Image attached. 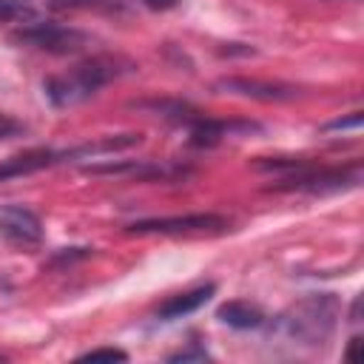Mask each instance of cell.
Returning <instances> with one entry per match:
<instances>
[{
	"label": "cell",
	"instance_id": "obj_10",
	"mask_svg": "<svg viewBox=\"0 0 364 364\" xmlns=\"http://www.w3.org/2000/svg\"><path fill=\"white\" fill-rule=\"evenodd\" d=\"M216 318L233 330H259L267 321V316L250 301H225L216 310Z\"/></svg>",
	"mask_w": 364,
	"mask_h": 364
},
{
	"label": "cell",
	"instance_id": "obj_14",
	"mask_svg": "<svg viewBox=\"0 0 364 364\" xmlns=\"http://www.w3.org/2000/svg\"><path fill=\"white\" fill-rule=\"evenodd\" d=\"M205 358H210V353H208L205 347H199L196 341H193L188 350H179V353L168 355V361H205Z\"/></svg>",
	"mask_w": 364,
	"mask_h": 364
},
{
	"label": "cell",
	"instance_id": "obj_6",
	"mask_svg": "<svg viewBox=\"0 0 364 364\" xmlns=\"http://www.w3.org/2000/svg\"><path fill=\"white\" fill-rule=\"evenodd\" d=\"M85 173H105V176H134V179H173L182 176L185 168L165 165V162H148V159H125V162H97L85 165Z\"/></svg>",
	"mask_w": 364,
	"mask_h": 364
},
{
	"label": "cell",
	"instance_id": "obj_16",
	"mask_svg": "<svg viewBox=\"0 0 364 364\" xmlns=\"http://www.w3.org/2000/svg\"><path fill=\"white\" fill-rule=\"evenodd\" d=\"M80 358H88V361H97V358H117V361H125L128 355L122 353V350H117V347H97V350H88V353H82Z\"/></svg>",
	"mask_w": 364,
	"mask_h": 364
},
{
	"label": "cell",
	"instance_id": "obj_7",
	"mask_svg": "<svg viewBox=\"0 0 364 364\" xmlns=\"http://www.w3.org/2000/svg\"><path fill=\"white\" fill-rule=\"evenodd\" d=\"M65 159H68V151H51V148H31V151L14 154V156H9V159L0 162V182L37 173V171L51 168V165L65 162Z\"/></svg>",
	"mask_w": 364,
	"mask_h": 364
},
{
	"label": "cell",
	"instance_id": "obj_15",
	"mask_svg": "<svg viewBox=\"0 0 364 364\" xmlns=\"http://www.w3.org/2000/svg\"><path fill=\"white\" fill-rule=\"evenodd\" d=\"M361 125V111H353L350 117H344V119H333V122H327L321 131H355Z\"/></svg>",
	"mask_w": 364,
	"mask_h": 364
},
{
	"label": "cell",
	"instance_id": "obj_8",
	"mask_svg": "<svg viewBox=\"0 0 364 364\" xmlns=\"http://www.w3.org/2000/svg\"><path fill=\"white\" fill-rule=\"evenodd\" d=\"M219 91L225 94H242V97H253V100H264V102H279V100H290L296 97V88L282 85V82H262V80H247V77H228L216 82Z\"/></svg>",
	"mask_w": 364,
	"mask_h": 364
},
{
	"label": "cell",
	"instance_id": "obj_2",
	"mask_svg": "<svg viewBox=\"0 0 364 364\" xmlns=\"http://www.w3.org/2000/svg\"><path fill=\"white\" fill-rule=\"evenodd\" d=\"M338 316H341V304L333 293H310V296L299 299L296 304H290L276 318V327L287 338L307 344V347H316L333 336Z\"/></svg>",
	"mask_w": 364,
	"mask_h": 364
},
{
	"label": "cell",
	"instance_id": "obj_5",
	"mask_svg": "<svg viewBox=\"0 0 364 364\" xmlns=\"http://www.w3.org/2000/svg\"><path fill=\"white\" fill-rule=\"evenodd\" d=\"M0 239L14 247H37L43 242V222L26 205H0Z\"/></svg>",
	"mask_w": 364,
	"mask_h": 364
},
{
	"label": "cell",
	"instance_id": "obj_1",
	"mask_svg": "<svg viewBox=\"0 0 364 364\" xmlns=\"http://www.w3.org/2000/svg\"><path fill=\"white\" fill-rule=\"evenodd\" d=\"M134 71V63L125 60V57H111V54H100V57H91V60H82L80 65H74L68 74H60V77H48L43 82V91H46V100L54 105V108H71V105H80L85 102L88 97H94L102 85L119 80L122 74Z\"/></svg>",
	"mask_w": 364,
	"mask_h": 364
},
{
	"label": "cell",
	"instance_id": "obj_9",
	"mask_svg": "<svg viewBox=\"0 0 364 364\" xmlns=\"http://www.w3.org/2000/svg\"><path fill=\"white\" fill-rule=\"evenodd\" d=\"M216 293V284L213 282H208V284H199V287H193V290H185V293H176V296H171L168 301H162L159 304V310H156V318L159 321H173V318H182V316H188V313H193V310H199L210 296Z\"/></svg>",
	"mask_w": 364,
	"mask_h": 364
},
{
	"label": "cell",
	"instance_id": "obj_11",
	"mask_svg": "<svg viewBox=\"0 0 364 364\" xmlns=\"http://www.w3.org/2000/svg\"><path fill=\"white\" fill-rule=\"evenodd\" d=\"M57 11H97V14H122L128 11V0H46Z\"/></svg>",
	"mask_w": 364,
	"mask_h": 364
},
{
	"label": "cell",
	"instance_id": "obj_4",
	"mask_svg": "<svg viewBox=\"0 0 364 364\" xmlns=\"http://www.w3.org/2000/svg\"><path fill=\"white\" fill-rule=\"evenodd\" d=\"M228 219L219 213H188V216H159L136 219L128 225V233H222Z\"/></svg>",
	"mask_w": 364,
	"mask_h": 364
},
{
	"label": "cell",
	"instance_id": "obj_18",
	"mask_svg": "<svg viewBox=\"0 0 364 364\" xmlns=\"http://www.w3.org/2000/svg\"><path fill=\"white\" fill-rule=\"evenodd\" d=\"M358 344H361V336H353V338H350V344H347V353H344V355H347V358H355Z\"/></svg>",
	"mask_w": 364,
	"mask_h": 364
},
{
	"label": "cell",
	"instance_id": "obj_12",
	"mask_svg": "<svg viewBox=\"0 0 364 364\" xmlns=\"http://www.w3.org/2000/svg\"><path fill=\"white\" fill-rule=\"evenodd\" d=\"M37 17L34 0H0V23H28Z\"/></svg>",
	"mask_w": 364,
	"mask_h": 364
},
{
	"label": "cell",
	"instance_id": "obj_17",
	"mask_svg": "<svg viewBox=\"0 0 364 364\" xmlns=\"http://www.w3.org/2000/svg\"><path fill=\"white\" fill-rule=\"evenodd\" d=\"M148 9H154V11H168V9H173L179 0H142Z\"/></svg>",
	"mask_w": 364,
	"mask_h": 364
},
{
	"label": "cell",
	"instance_id": "obj_3",
	"mask_svg": "<svg viewBox=\"0 0 364 364\" xmlns=\"http://www.w3.org/2000/svg\"><path fill=\"white\" fill-rule=\"evenodd\" d=\"M11 43L26 46V48H37V51H48V54H77L88 46V34L74 28V26H63L54 20H28L20 23L11 34Z\"/></svg>",
	"mask_w": 364,
	"mask_h": 364
},
{
	"label": "cell",
	"instance_id": "obj_13",
	"mask_svg": "<svg viewBox=\"0 0 364 364\" xmlns=\"http://www.w3.org/2000/svg\"><path fill=\"white\" fill-rule=\"evenodd\" d=\"M28 128H26V122H20V119H14V117H9V114H0V139H17V136H23Z\"/></svg>",
	"mask_w": 364,
	"mask_h": 364
}]
</instances>
